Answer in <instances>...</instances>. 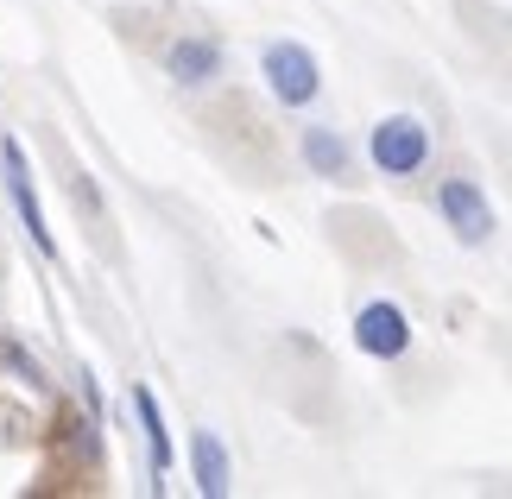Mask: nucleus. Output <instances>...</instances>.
Listing matches in <instances>:
<instances>
[{"label":"nucleus","instance_id":"1","mask_svg":"<svg viewBox=\"0 0 512 499\" xmlns=\"http://www.w3.org/2000/svg\"><path fill=\"white\" fill-rule=\"evenodd\" d=\"M260 70H266V89L279 95L285 108H310V102L323 95V70H317V57H310L298 38H279V45H266Z\"/></svg>","mask_w":512,"mask_h":499},{"label":"nucleus","instance_id":"2","mask_svg":"<svg viewBox=\"0 0 512 499\" xmlns=\"http://www.w3.org/2000/svg\"><path fill=\"white\" fill-rule=\"evenodd\" d=\"M373 165L386 177H418L430 165V127L411 121V114H386L373 127Z\"/></svg>","mask_w":512,"mask_h":499},{"label":"nucleus","instance_id":"3","mask_svg":"<svg viewBox=\"0 0 512 499\" xmlns=\"http://www.w3.org/2000/svg\"><path fill=\"white\" fill-rule=\"evenodd\" d=\"M437 209H443V222L456 228V241H462V247H481L487 234H494V209H487V190H481V184H468V177H449V184L437 190Z\"/></svg>","mask_w":512,"mask_h":499},{"label":"nucleus","instance_id":"4","mask_svg":"<svg viewBox=\"0 0 512 499\" xmlns=\"http://www.w3.org/2000/svg\"><path fill=\"white\" fill-rule=\"evenodd\" d=\"M354 348L373 354V361H399V354L411 348V323H405V310L399 304H367L361 316H354Z\"/></svg>","mask_w":512,"mask_h":499},{"label":"nucleus","instance_id":"5","mask_svg":"<svg viewBox=\"0 0 512 499\" xmlns=\"http://www.w3.org/2000/svg\"><path fill=\"white\" fill-rule=\"evenodd\" d=\"M0 171H7V196H13L19 222H26V234H32V247H38V253H57L51 228H45V209H38V196H32V171H26L19 139H0Z\"/></svg>","mask_w":512,"mask_h":499},{"label":"nucleus","instance_id":"6","mask_svg":"<svg viewBox=\"0 0 512 499\" xmlns=\"http://www.w3.org/2000/svg\"><path fill=\"white\" fill-rule=\"evenodd\" d=\"M165 70H171L184 89H203V83H215V76H222V45H215V38H177L171 57H165Z\"/></svg>","mask_w":512,"mask_h":499},{"label":"nucleus","instance_id":"7","mask_svg":"<svg viewBox=\"0 0 512 499\" xmlns=\"http://www.w3.org/2000/svg\"><path fill=\"white\" fill-rule=\"evenodd\" d=\"M190 455H196V487H203L209 499H222L228 493V449H222V436H209V430H196L190 436Z\"/></svg>","mask_w":512,"mask_h":499},{"label":"nucleus","instance_id":"8","mask_svg":"<svg viewBox=\"0 0 512 499\" xmlns=\"http://www.w3.org/2000/svg\"><path fill=\"white\" fill-rule=\"evenodd\" d=\"M304 165L317 177H348V146L329 127H304Z\"/></svg>","mask_w":512,"mask_h":499},{"label":"nucleus","instance_id":"9","mask_svg":"<svg viewBox=\"0 0 512 499\" xmlns=\"http://www.w3.org/2000/svg\"><path fill=\"white\" fill-rule=\"evenodd\" d=\"M133 411H140V424H146V443H152V468H171V430H165V411H159V398H152L146 386H133Z\"/></svg>","mask_w":512,"mask_h":499}]
</instances>
